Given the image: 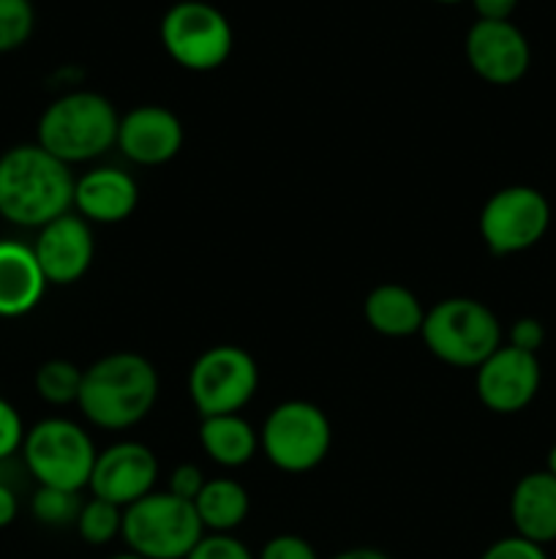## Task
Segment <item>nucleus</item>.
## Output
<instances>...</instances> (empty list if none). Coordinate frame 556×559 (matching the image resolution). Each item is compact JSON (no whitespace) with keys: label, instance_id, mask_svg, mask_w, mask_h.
Listing matches in <instances>:
<instances>
[{"label":"nucleus","instance_id":"nucleus-30","mask_svg":"<svg viewBox=\"0 0 556 559\" xmlns=\"http://www.w3.org/2000/svg\"><path fill=\"white\" fill-rule=\"evenodd\" d=\"M207 484V478L202 475V469L196 464H180V467L172 469L169 475V495L180 497V500H189L194 502L200 497L202 486Z\"/></svg>","mask_w":556,"mask_h":559},{"label":"nucleus","instance_id":"nucleus-35","mask_svg":"<svg viewBox=\"0 0 556 559\" xmlns=\"http://www.w3.org/2000/svg\"><path fill=\"white\" fill-rule=\"evenodd\" d=\"M545 469H548V473L556 478V445L548 451V467H545Z\"/></svg>","mask_w":556,"mask_h":559},{"label":"nucleus","instance_id":"nucleus-4","mask_svg":"<svg viewBox=\"0 0 556 559\" xmlns=\"http://www.w3.org/2000/svg\"><path fill=\"white\" fill-rule=\"evenodd\" d=\"M420 338L442 364L478 369L501 347V322L483 300L445 298L425 311Z\"/></svg>","mask_w":556,"mask_h":559},{"label":"nucleus","instance_id":"nucleus-7","mask_svg":"<svg viewBox=\"0 0 556 559\" xmlns=\"http://www.w3.org/2000/svg\"><path fill=\"white\" fill-rule=\"evenodd\" d=\"M22 456L38 486L82 491L90 484L98 451L90 435L74 420L47 418L27 429Z\"/></svg>","mask_w":556,"mask_h":559},{"label":"nucleus","instance_id":"nucleus-10","mask_svg":"<svg viewBox=\"0 0 556 559\" xmlns=\"http://www.w3.org/2000/svg\"><path fill=\"white\" fill-rule=\"evenodd\" d=\"M480 238L494 257L529 251L551 227V205L534 186H505L480 211Z\"/></svg>","mask_w":556,"mask_h":559},{"label":"nucleus","instance_id":"nucleus-17","mask_svg":"<svg viewBox=\"0 0 556 559\" xmlns=\"http://www.w3.org/2000/svg\"><path fill=\"white\" fill-rule=\"evenodd\" d=\"M47 287L33 246L20 240H0V317L16 320L31 314L41 304Z\"/></svg>","mask_w":556,"mask_h":559},{"label":"nucleus","instance_id":"nucleus-37","mask_svg":"<svg viewBox=\"0 0 556 559\" xmlns=\"http://www.w3.org/2000/svg\"><path fill=\"white\" fill-rule=\"evenodd\" d=\"M436 3H461V0H436Z\"/></svg>","mask_w":556,"mask_h":559},{"label":"nucleus","instance_id":"nucleus-24","mask_svg":"<svg viewBox=\"0 0 556 559\" xmlns=\"http://www.w3.org/2000/svg\"><path fill=\"white\" fill-rule=\"evenodd\" d=\"M33 516L47 527H69L76 524L82 511L80 491L52 489V486H38V491L31 500Z\"/></svg>","mask_w":556,"mask_h":559},{"label":"nucleus","instance_id":"nucleus-11","mask_svg":"<svg viewBox=\"0 0 556 559\" xmlns=\"http://www.w3.org/2000/svg\"><path fill=\"white\" fill-rule=\"evenodd\" d=\"M543 382L537 355L501 344L474 369V391L480 404L496 415H516L534 402Z\"/></svg>","mask_w":556,"mask_h":559},{"label":"nucleus","instance_id":"nucleus-14","mask_svg":"<svg viewBox=\"0 0 556 559\" xmlns=\"http://www.w3.org/2000/svg\"><path fill=\"white\" fill-rule=\"evenodd\" d=\"M33 254L41 265L47 284L69 287V284L80 282L90 271L93 257H96V240H93L90 224L80 213H63V216L38 229Z\"/></svg>","mask_w":556,"mask_h":559},{"label":"nucleus","instance_id":"nucleus-21","mask_svg":"<svg viewBox=\"0 0 556 559\" xmlns=\"http://www.w3.org/2000/svg\"><path fill=\"white\" fill-rule=\"evenodd\" d=\"M205 533H234L249 519V491L232 478H210L194 500Z\"/></svg>","mask_w":556,"mask_h":559},{"label":"nucleus","instance_id":"nucleus-34","mask_svg":"<svg viewBox=\"0 0 556 559\" xmlns=\"http://www.w3.org/2000/svg\"><path fill=\"white\" fill-rule=\"evenodd\" d=\"M330 559H390L385 551L379 549H368V546H358V549H347V551H338Z\"/></svg>","mask_w":556,"mask_h":559},{"label":"nucleus","instance_id":"nucleus-20","mask_svg":"<svg viewBox=\"0 0 556 559\" xmlns=\"http://www.w3.org/2000/svg\"><path fill=\"white\" fill-rule=\"evenodd\" d=\"M200 445L218 467L238 469L259 451V431L240 413L213 415V418H202Z\"/></svg>","mask_w":556,"mask_h":559},{"label":"nucleus","instance_id":"nucleus-3","mask_svg":"<svg viewBox=\"0 0 556 559\" xmlns=\"http://www.w3.org/2000/svg\"><path fill=\"white\" fill-rule=\"evenodd\" d=\"M120 115L107 96L71 91L55 98L38 118L36 142L63 164L93 162L118 142Z\"/></svg>","mask_w":556,"mask_h":559},{"label":"nucleus","instance_id":"nucleus-2","mask_svg":"<svg viewBox=\"0 0 556 559\" xmlns=\"http://www.w3.org/2000/svg\"><path fill=\"white\" fill-rule=\"evenodd\" d=\"M158 399V371L140 353H109L82 371L76 407L98 429L125 431L147 418Z\"/></svg>","mask_w":556,"mask_h":559},{"label":"nucleus","instance_id":"nucleus-25","mask_svg":"<svg viewBox=\"0 0 556 559\" xmlns=\"http://www.w3.org/2000/svg\"><path fill=\"white\" fill-rule=\"evenodd\" d=\"M36 27V9L31 0H0V55L14 52Z\"/></svg>","mask_w":556,"mask_h":559},{"label":"nucleus","instance_id":"nucleus-15","mask_svg":"<svg viewBox=\"0 0 556 559\" xmlns=\"http://www.w3.org/2000/svg\"><path fill=\"white\" fill-rule=\"evenodd\" d=\"M183 140V123L172 109L161 104H140L120 115L114 145L140 167H161L178 156Z\"/></svg>","mask_w":556,"mask_h":559},{"label":"nucleus","instance_id":"nucleus-36","mask_svg":"<svg viewBox=\"0 0 556 559\" xmlns=\"http://www.w3.org/2000/svg\"><path fill=\"white\" fill-rule=\"evenodd\" d=\"M109 559H145V557L134 555V551H125V555H114V557H109Z\"/></svg>","mask_w":556,"mask_h":559},{"label":"nucleus","instance_id":"nucleus-23","mask_svg":"<svg viewBox=\"0 0 556 559\" xmlns=\"http://www.w3.org/2000/svg\"><path fill=\"white\" fill-rule=\"evenodd\" d=\"M76 533L90 546L112 544L123 533V508L90 497L87 502H82L80 519H76Z\"/></svg>","mask_w":556,"mask_h":559},{"label":"nucleus","instance_id":"nucleus-18","mask_svg":"<svg viewBox=\"0 0 556 559\" xmlns=\"http://www.w3.org/2000/svg\"><path fill=\"white\" fill-rule=\"evenodd\" d=\"M510 522L518 538L548 546L556 540V478L548 469L529 473L512 486Z\"/></svg>","mask_w":556,"mask_h":559},{"label":"nucleus","instance_id":"nucleus-5","mask_svg":"<svg viewBox=\"0 0 556 559\" xmlns=\"http://www.w3.org/2000/svg\"><path fill=\"white\" fill-rule=\"evenodd\" d=\"M205 535L194 502L169 491H150L123 511V533L129 551L145 559H185Z\"/></svg>","mask_w":556,"mask_h":559},{"label":"nucleus","instance_id":"nucleus-12","mask_svg":"<svg viewBox=\"0 0 556 559\" xmlns=\"http://www.w3.org/2000/svg\"><path fill=\"white\" fill-rule=\"evenodd\" d=\"M463 55L474 74L488 85H516L532 63L527 36L510 20H478L463 38Z\"/></svg>","mask_w":556,"mask_h":559},{"label":"nucleus","instance_id":"nucleus-29","mask_svg":"<svg viewBox=\"0 0 556 559\" xmlns=\"http://www.w3.org/2000/svg\"><path fill=\"white\" fill-rule=\"evenodd\" d=\"M480 559H548L543 546L532 544V540H523L518 535H507L499 538L496 544H491L488 549L480 555Z\"/></svg>","mask_w":556,"mask_h":559},{"label":"nucleus","instance_id":"nucleus-26","mask_svg":"<svg viewBox=\"0 0 556 559\" xmlns=\"http://www.w3.org/2000/svg\"><path fill=\"white\" fill-rule=\"evenodd\" d=\"M185 559H256L232 533H205Z\"/></svg>","mask_w":556,"mask_h":559},{"label":"nucleus","instance_id":"nucleus-1","mask_svg":"<svg viewBox=\"0 0 556 559\" xmlns=\"http://www.w3.org/2000/svg\"><path fill=\"white\" fill-rule=\"evenodd\" d=\"M74 183L69 164L38 142L9 147L0 156V216L16 227L41 229L74 207Z\"/></svg>","mask_w":556,"mask_h":559},{"label":"nucleus","instance_id":"nucleus-13","mask_svg":"<svg viewBox=\"0 0 556 559\" xmlns=\"http://www.w3.org/2000/svg\"><path fill=\"white\" fill-rule=\"evenodd\" d=\"M158 480V459L147 445L134 440L114 442L104 448L96 456L90 475L93 497L120 506L125 511L129 506L140 502L150 491H156Z\"/></svg>","mask_w":556,"mask_h":559},{"label":"nucleus","instance_id":"nucleus-28","mask_svg":"<svg viewBox=\"0 0 556 559\" xmlns=\"http://www.w3.org/2000/svg\"><path fill=\"white\" fill-rule=\"evenodd\" d=\"M256 559H319L314 546L309 544L305 538L292 533L283 535H273L265 546H262L259 557Z\"/></svg>","mask_w":556,"mask_h":559},{"label":"nucleus","instance_id":"nucleus-32","mask_svg":"<svg viewBox=\"0 0 556 559\" xmlns=\"http://www.w3.org/2000/svg\"><path fill=\"white\" fill-rule=\"evenodd\" d=\"M472 5L478 11V20L505 22L516 14L518 0H472Z\"/></svg>","mask_w":556,"mask_h":559},{"label":"nucleus","instance_id":"nucleus-22","mask_svg":"<svg viewBox=\"0 0 556 559\" xmlns=\"http://www.w3.org/2000/svg\"><path fill=\"white\" fill-rule=\"evenodd\" d=\"M82 371L85 369L65 358L44 360L36 369L33 385L44 402L52 404V407H65V404H76V399H80Z\"/></svg>","mask_w":556,"mask_h":559},{"label":"nucleus","instance_id":"nucleus-27","mask_svg":"<svg viewBox=\"0 0 556 559\" xmlns=\"http://www.w3.org/2000/svg\"><path fill=\"white\" fill-rule=\"evenodd\" d=\"M25 435H27L25 424H22L16 407L0 396V462L14 456L16 451H22Z\"/></svg>","mask_w":556,"mask_h":559},{"label":"nucleus","instance_id":"nucleus-31","mask_svg":"<svg viewBox=\"0 0 556 559\" xmlns=\"http://www.w3.org/2000/svg\"><path fill=\"white\" fill-rule=\"evenodd\" d=\"M543 342H545V328L543 322L534 320V317H521V320L512 322L510 336H507V344H510V347H518L523 349V353H532V355L540 353Z\"/></svg>","mask_w":556,"mask_h":559},{"label":"nucleus","instance_id":"nucleus-8","mask_svg":"<svg viewBox=\"0 0 556 559\" xmlns=\"http://www.w3.org/2000/svg\"><path fill=\"white\" fill-rule=\"evenodd\" d=\"M164 49L189 71H216L234 49V33L221 9L205 0H180L169 5L158 27Z\"/></svg>","mask_w":556,"mask_h":559},{"label":"nucleus","instance_id":"nucleus-16","mask_svg":"<svg viewBox=\"0 0 556 559\" xmlns=\"http://www.w3.org/2000/svg\"><path fill=\"white\" fill-rule=\"evenodd\" d=\"M140 186L125 169L96 167L76 178L74 207L87 224H120L136 211Z\"/></svg>","mask_w":556,"mask_h":559},{"label":"nucleus","instance_id":"nucleus-6","mask_svg":"<svg viewBox=\"0 0 556 559\" xmlns=\"http://www.w3.org/2000/svg\"><path fill=\"white\" fill-rule=\"evenodd\" d=\"M333 429L325 409L311 402H283L270 409L259 429V451L276 469L303 475L319 467L330 453Z\"/></svg>","mask_w":556,"mask_h":559},{"label":"nucleus","instance_id":"nucleus-9","mask_svg":"<svg viewBox=\"0 0 556 559\" xmlns=\"http://www.w3.org/2000/svg\"><path fill=\"white\" fill-rule=\"evenodd\" d=\"M259 366L254 355L234 344L205 349L189 371V396L202 418L234 415L254 399Z\"/></svg>","mask_w":556,"mask_h":559},{"label":"nucleus","instance_id":"nucleus-19","mask_svg":"<svg viewBox=\"0 0 556 559\" xmlns=\"http://www.w3.org/2000/svg\"><path fill=\"white\" fill-rule=\"evenodd\" d=\"M363 314L371 331L387 338L420 336V328H423L425 320V309L418 295L403 287V284L390 282L379 284V287L365 295Z\"/></svg>","mask_w":556,"mask_h":559},{"label":"nucleus","instance_id":"nucleus-33","mask_svg":"<svg viewBox=\"0 0 556 559\" xmlns=\"http://www.w3.org/2000/svg\"><path fill=\"white\" fill-rule=\"evenodd\" d=\"M16 513H20V502H16L14 489L0 484V530L9 527V524L16 519Z\"/></svg>","mask_w":556,"mask_h":559}]
</instances>
